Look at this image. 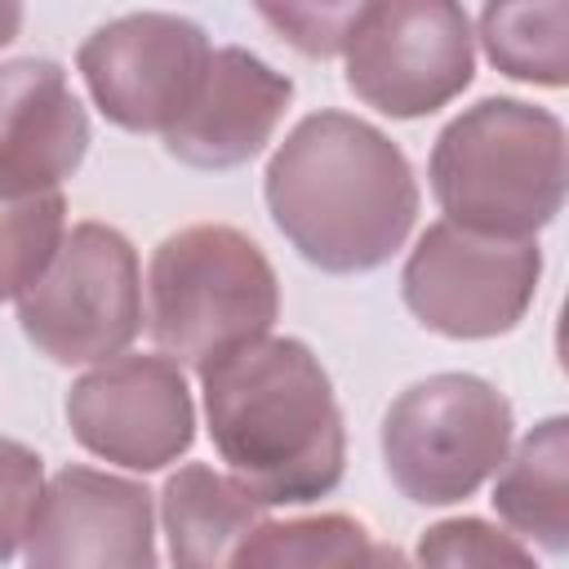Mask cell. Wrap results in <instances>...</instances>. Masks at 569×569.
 Returning <instances> with one entry per match:
<instances>
[{"label": "cell", "instance_id": "cell-1", "mask_svg": "<svg viewBox=\"0 0 569 569\" xmlns=\"http://www.w3.org/2000/svg\"><path fill=\"white\" fill-rule=\"evenodd\" d=\"M262 196L293 253L329 276H365L391 262L422 200L409 156L347 111L302 116L271 151Z\"/></svg>", "mask_w": 569, "mask_h": 569}, {"label": "cell", "instance_id": "cell-2", "mask_svg": "<svg viewBox=\"0 0 569 569\" xmlns=\"http://www.w3.org/2000/svg\"><path fill=\"white\" fill-rule=\"evenodd\" d=\"M218 458L262 507L329 498L347 471V427L320 356L302 338H258L200 369Z\"/></svg>", "mask_w": 569, "mask_h": 569}, {"label": "cell", "instance_id": "cell-3", "mask_svg": "<svg viewBox=\"0 0 569 569\" xmlns=\"http://www.w3.org/2000/svg\"><path fill=\"white\" fill-rule=\"evenodd\" d=\"M427 178L458 231L533 240L565 204V124L525 98H480L436 133Z\"/></svg>", "mask_w": 569, "mask_h": 569}, {"label": "cell", "instance_id": "cell-4", "mask_svg": "<svg viewBox=\"0 0 569 569\" xmlns=\"http://www.w3.org/2000/svg\"><path fill=\"white\" fill-rule=\"evenodd\" d=\"M280 316V280L267 253L227 222L164 236L147 267V329L173 365L196 373L258 342Z\"/></svg>", "mask_w": 569, "mask_h": 569}, {"label": "cell", "instance_id": "cell-5", "mask_svg": "<svg viewBox=\"0 0 569 569\" xmlns=\"http://www.w3.org/2000/svg\"><path fill=\"white\" fill-rule=\"evenodd\" d=\"M516 436L511 400L476 373H431L405 387L382 413V462L418 507L471 498L507 458Z\"/></svg>", "mask_w": 569, "mask_h": 569}, {"label": "cell", "instance_id": "cell-6", "mask_svg": "<svg viewBox=\"0 0 569 569\" xmlns=\"http://www.w3.org/2000/svg\"><path fill=\"white\" fill-rule=\"evenodd\" d=\"M27 342L53 365H102L142 329V267L124 231L76 222L18 298Z\"/></svg>", "mask_w": 569, "mask_h": 569}, {"label": "cell", "instance_id": "cell-7", "mask_svg": "<svg viewBox=\"0 0 569 569\" xmlns=\"http://www.w3.org/2000/svg\"><path fill=\"white\" fill-rule=\"evenodd\" d=\"M347 89L391 116L418 120L449 107L476 76L471 18L449 0H369L356 4L342 36Z\"/></svg>", "mask_w": 569, "mask_h": 569}, {"label": "cell", "instance_id": "cell-8", "mask_svg": "<svg viewBox=\"0 0 569 569\" xmlns=\"http://www.w3.org/2000/svg\"><path fill=\"white\" fill-rule=\"evenodd\" d=\"M542 280L538 240H489L431 222L405 258L400 298L431 333L480 342L511 333Z\"/></svg>", "mask_w": 569, "mask_h": 569}, {"label": "cell", "instance_id": "cell-9", "mask_svg": "<svg viewBox=\"0 0 569 569\" xmlns=\"http://www.w3.org/2000/svg\"><path fill=\"white\" fill-rule=\"evenodd\" d=\"M213 44L200 22L164 9L102 22L76 53L93 107L129 133H169L196 102Z\"/></svg>", "mask_w": 569, "mask_h": 569}, {"label": "cell", "instance_id": "cell-10", "mask_svg": "<svg viewBox=\"0 0 569 569\" xmlns=\"http://www.w3.org/2000/svg\"><path fill=\"white\" fill-rule=\"evenodd\" d=\"M67 427L80 449L129 471H160L196 440V405L169 356H111L67 391Z\"/></svg>", "mask_w": 569, "mask_h": 569}, {"label": "cell", "instance_id": "cell-11", "mask_svg": "<svg viewBox=\"0 0 569 569\" xmlns=\"http://www.w3.org/2000/svg\"><path fill=\"white\" fill-rule=\"evenodd\" d=\"M151 493L138 480L62 467L36 507L27 569H160Z\"/></svg>", "mask_w": 569, "mask_h": 569}, {"label": "cell", "instance_id": "cell-12", "mask_svg": "<svg viewBox=\"0 0 569 569\" xmlns=\"http://www.w3.org/2000/svg\"><path fill=\"white\" fill-rule=\"evenodd\" d=\"M293 102V80L240 44L209 58L204 84L187 116L164 133V151L191 169H236L253 160Z\"/></svg>", "mask_w": 569, "mask_h": 569}, {"label": "cell", "instance_id": "cell-13", "mask_svg": "<svg viewBox=\"0 0 569 569\" xmlns=\"http://www.w3.org/2000/svg\"><path fill=\"white\" fill-rule=\"evenodd\" d=\"M89 116L53 58H13L0 67V173L27 187L62 191L89 151Z\"/></svg>", "mask_w": 569, "mask_h": 569}, {"label": "cell", "instance_id": "cell-14", "mask_svg": "<svg viewBox=\"0 0 569 569\" xmlns=\"http://www.w3.org/2000/svg\"><path fill=\"white\" fill-rule=\"evenodd\" d=\"M160 520L173 569H227L236 547L267 520V507L240 480L187 462L160 489Z\"/></svg>", "mask_w": 569, "mask_h": 569}, {"label": "cell", "instance_id": "cell-15", "mask_svg": "<svg viewBox=\"0 0 569 569\" xmlns=\"http://www.w3.org/2000/svg\"><path fill=\"white\" fill-rule=\"evenodd\" d=\"M493 511L533 538L547 556L569 551V418H542L516 449H507L493 480Z\"/></svg>", "mask_w": 569, "mask_h": 569}, {"label": "cell", "instance_id": "cell-16", "mask_svg": "<svg viewBox=\"0 0 569 569\" xmlns=\"http://www.w3.org/2000/svg\"><path fill=\"white\" fill-rule=\"evenodd\" d=\"M480 44L485 58L529 84L565 89L569 84V4H485L480 9Z\"/></svg>", "mask_w": 569, "mask_h": 569}, {"label": "cell", "instance_id": "cell-17", "mask_svg": "<svg viewBox=\"0 0 569 569\" xmlns=\"http://www.w3.org/2000/svg\"><path fill=\"white\" fill-rule=\"evenodd\" d=\"M67 236V196L0 173V302H18Z\"/></svg>", "mask_w": 569, "mask_h": 569}, {"label": "cell", "instance_id": "cell-18", "mask_svg": "<svg viewBox=\"0 0 569 569\" xmlns=\"http://www.w3.org/2000/svg\"><path fill=\"white\" fill-rule=\"evenodd\" d=\"M373 533L342 511L298 516V520H262L231 556L227 569H333Z\"/></svg>", "mask_w": 569, "mask_h": 569}, {"label": "cell", "instance_id": "cell-19", "mask_svg": "<svg viewBox=\"0 0 569 569\" xmlns=\"http://www.w3.org/2000/svg\"><path fill=\"white\" fill-rule=\"evenodd\" d=\"M413 569H538V560L516 533L480 516H453L422 529Z\"/></svg>", "mask_w": 569, "mask_h": 569}, {"label": "cell", "instance_id": "cell-20", "mask_svg": "<svg viewBox=\"0 0 569 569\" xmlns=\"http://www.w3.org/2000/svg\"><path fill=\"white\" fill-rule=\"evenodd\" d=\"M44 498V462L22 440L0 436V569L27 547L36 507Z\"/></svg>", "mask_w": 569, "mask_h": 569}, {"label": "cell", "instance_id": "cell-21", "mask_svg": "<svg viewBox=\"0 0 569 569\" xmlns=\"http://www.w3.org/2000/svg\"><path fill=\"white\" fill-rule=\"evenodd\" d=\"M258 13L307 58H333L342 53V36H347L356 4H284V9L267 4Z\"/></svg>", "mask_w": 569, "mask_h": 569}, {"label": "cell", "instance_id": "cell-22", "mask_svg": "<svg viewBox=\"0 0 569 569\" xmlns=\"http://www.w3.org/2000/svg\"><path fill=\"white\" fill-rule=\"evenodd\" d=\"M333 569H413V560L400 551V547H391V542H365V547H356L347 560H338Z\"/></svg>", "mask_w": 569, "mask_h": 569}, {"label": "cell", "instance_id": "cell-23", "mask_svg": "<svg viewBox=\"0 0 569 569\" xmlns=\"http://www.w3.org/2000/svg\"><path fill=\"white\" fill-rule=\"evenodd\" d=\"M18 27H22V4H0V49L18 36Z\"/></svg>", "mask_w": 569, "mask_h": 569}]
</instances>
